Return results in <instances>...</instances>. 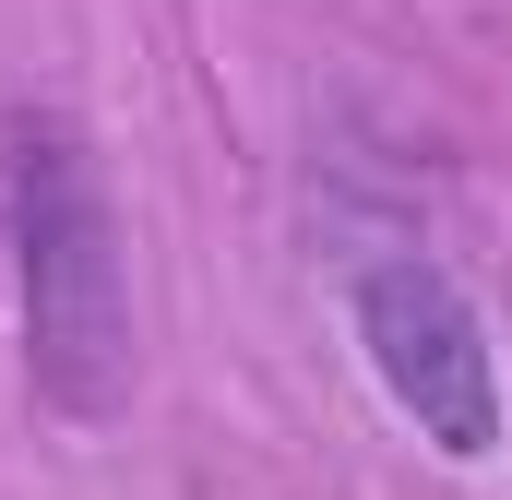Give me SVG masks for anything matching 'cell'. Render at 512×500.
Returning <instances> with one entry per match:
<instances>
[{
  "label": "cell",
  "mask_w": 512,
  "mask_h": 500,
  "mask_svg": "<svg viewBox=\"0 0 512 500\" xmlns=\"http://www.w3.org/2000/svg\"><path fill=\"white\" fill-rule=\"evenodd\" d=\"M0 215H12V286H24V381L48 417L96 429L131 393V262L120 203L60 108L0 120Z\"/></svg>",
  "instance_id": "6da1fadb"
},
{
  "label": "cell",
  "mask_w": 512,
  "mask_h": 500,
  "mask_svg": "<svg viewBox=\"0 0 512 500\" xmlns=\"http://www.w3.org/2000/svg\"><path fill=\"white\" fill-rule=\"evenodd\" d=\"M358 346L429 453H453V465L501 453V346H489V310L453 286V262H429V250L358 262Z\"/></svg>",
  "instance_id": "7a4b0ae2"
}]
</instances>
